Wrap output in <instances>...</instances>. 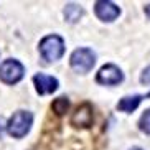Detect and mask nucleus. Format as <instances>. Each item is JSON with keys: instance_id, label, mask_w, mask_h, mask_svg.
Segmentation results:
<instances>
[{"instance_id": "12", "label": "nucleus", "mask_w": 150, "mask_h": 150, "mask_svg": "<svg viewBox=\"0 0 150 150\" xmlns=\"http://www.w3.org/2000/svg\"><path fill=\"white\" fill-rule=\"evenodd\" d=\"M139 129H140L144 134L150 135V109H147L145 112L140 115V119H139Z\"/></svg>"}, {"instance_id": "11", "label": "nucleus", "mask_w": 150, "mask_h": 150, "mask_svg": "<svg viewBox=\"0 0 150 150\" xmlns=\"http://www.w3.org/2000/svg\"><path fill=\"white\" fill-rule=\"evenodd\" d=\"M51 107H53V110L58 115H63L68 109H69V101H68V97L61 96V97H58V99H54Z\"/></svg>"}, {"instance_id": "7", "label": "nucleus", "mask_w": 150, "mask_h": 150, "mask_svg": "<svg viewBox=\"0 0 150 150\" xmlns=\"http://www.w3.org/2000/svg\"><path fill=\"white\" fill-rule=\"evenodd\" d=\"M33 84L36 88V93L40 96H46V94H53L58 89V79L45 73H38L33 76Z\"/></svg>"}, {"instance_id": "4", "label": "nucleus", "mask_w": 150, "mask_h": 150, "mask_svg": "<svg viewBox=\"0 0 150 150\" xmlns=\"http://www.w3.org/2000/svg\"><path fill=\"white\" fill-rule=\"evenodd\" d=\"M23 74H25V68L17 59L10 58L0 64V79L5 84H17L18 81H22Z\"/></svg>"}, {"instance_id": "15", "label": "nucleus", "mask_w": 150, "mask_h": 150, "mask_svg": "<svg viewBox=\"0 0 150 150\" xmlns=\"http://www.w3.org/2000/svg\"><path fill=\"white\" fill-rule=\"evenodd\" d=\"M144 12H145V15L150 18V4H149V5H145V8H144Z\"/></svg>"}, {"instance_id": "16", "label": "nucleus", "mask_w": 150, "mask_h": 150, "mask_svg": "<svg viewBox=\"0 0 150 150\" xmlns=\"http://www.w3.org/2000/svg\"><path fill=\"white\" fill-rule=\"evenodd\" d=\"M130 150H142V149H139V147H134V149H130Z\"/></svg>"}, {"instance_id": "10", "label": "nucleus", "mask_w": 150, "mask_h": 150, "mask_svg": "<svg viewBox=\"0 0 150 150\" xmlns=\"http://www.w3.org/2000/svg\"><path fill=\"white\" fill-rule=\"evenodd\" d=\"M64 18H66V22L69 23H76L79 22V18L83 17V7L78 4H68L64 7Z\"/></svg>"}, {"instance_id": "8", "label": "nucleus", "mask_w": 150, "mask_h": 150, "mask_svg": "<svg viewBox=\"0 0 150 150\" xmlns=\"http://www.w3.org/2000/svg\"><path fill=\"white\" fill-rule=\"evenodd\" d=\"M93 107L89 106L88 102L86 104H81L78 109L74 110V114L71 117V124L74 127H89L93 124Z\"/></svg>"}, {"instance_id": "9", "label": "nucleus", "mask_w": 150, "mask_h": 150, "mask_svg": "<svg viewBox=\"0 0 150 150\" xmlns=\"http://www.w3.org/2000/svg\"><path fill=\"white\" fill-rule=\"evenodd\" d=\"M142 99H144V96H140V94H135V96H125V97H122V99L117 102V109H119L120 112L130 114V112H134V110L139 107V104L142 102Z\"/></svg>"}, {"instance_id": "1", "label": "nucleus", "mask_w": 150, "mask_h": 150, "mask_svg": "<svg viewBox=\"0 0 150 150\" xmlns=\"http://www.w3.org/2000/svg\"><path fill=\"white\" fill-rule=\"evenodd\" d=\"M33 124V114L28 110H17L10 120L7 122V132L13 139H22L25 137L31 129Z\"/></svg>"}, {"instance_id": "2", "label": "nucleus", "mask_w": 150, "mask_h": 150, "mask_svg": "<svg viewBox=\"0 0 150 150\" xmlns=\"http://www.w3.org/2000/svg\"><path fill=\"white\" fill-rule=\"evenodd\" d=\"M40 54L45 61H58L64 54V41L59 35H48L40 41Z\"/></svg>"}, {"instance_id": "13", "label": "nucleus", "mask_w": 150, "mask_h": 150, "mask_svg": "<svg viewBox=\"0 0 150 150\" xmlns=\"http://www.w3.org/2000/svg\"><path fill=\"white\" fill-rule=\"evenodd\" d=\"M140 83L145 84V86H150V66L145 68V69L142 71L140 74Z\"/></svg>"}, {"instance_id": "5", "label": "nucleus", "mask_w": 150, "mask_h": 150, "mask_svg": "<svg viewBox=\"0 0 150 150\" xmlns=\"http://www.w3.org/2000/svg\"><path fill=\"white\" fill-rule=\"evenodd\" d=\"M96 81L102 86H115L124 81V73L115 64H104L97 73Z\"/></svg>"}, {"instance_id": "14", "label": "nucleus", "mask_w": 150, "mask_h": 150, "mask_svg": "<svg viewBox=\"0 0 150 150\" xmlns=\"http://www.w3.org/2000/svg\"><path fill=\"white\" fill-rule=\"evenodd\" d=\"M5 130H7V122H5L4 117H0V139H2V135H4Z\"/></svg>"}, {"instance_id": "3", "label": "nucleus", "mask_w": 150, "mask_h": 150, "mask_svg": "<svg viewBox=\"0 0 150 150\" xmlns=\"http://www.w3.org/2000/svg\"><path fill=\"white\" fill-rule=\"evenodd\" d=\"M69 64L76 73L86 74V73H89V71L94 68V64H96V53L89 48H78V50L73 51V54H71Z\"/></svg>"}, {"instance_id": "6", "label": "nucleus", "mask_w": 150, "mask_h": 150, "mask_svg": "<svg viewBox=\"0 0 150 150\" xmlns=\"http://www.w3.org/2000/svg\"><path fill=\"white\" fill-rule=\"evenodd\" d=\"M94 12H96V17L101 20V22H114L115 18H119L120 15V8L114 2H107V0H99L94 4Z\"/></svg>"}]
</instances>
